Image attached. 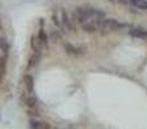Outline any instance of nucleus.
<instances>
[{
  "instance_id": "nucleus-11",
  "label": "nucleus",
  "mask_w": 147,
  "mask_h": 129,
  "mask_svg": "<svg viewBox=\"0 0 147 129\" xmlns=\"http://www.w3.org/2000/svg\"><path fill=\"white\" fill-rule=\"evenodd\" d=\"M38 38H39V40H40L41 44H44V45H45V44H48V34H47L43 28H40V30H39Z\"/></svg>"
},
{
  "instance_id": "nucleus-8",
  "label": "nucleus",
  "mask_w": 147,
  "mask_h": 129,
  "mask_svg": "<svg viewBox=\"0 0 147 129\" xmlns=\"http://www.w3.org/2000/svg\"><path fill=\"white\" fill-rule=\"evenodd\" d=\"M30 128H32V129H41V128H49V125H47L45 123L39 122V120L31 119L30 120Z\"/></svg>"
},
{
  "instance_id": "nucleus-12",
  "label": "nucleus",
  "mask_w": 147,
  "mask_h": 129,
  "mask_svg": "<svg viewBox=\"0 0 147 129\" xmlns=\"http://www.w3.org/2000/svg\"><path fill=\"white\" fill-rule=\"evenodd\" d=\"M39 59H40V52H35V53L31 56V58H30V63H28V67H34L35 65H38V62H39Z\"/></svg>"
},
{
  "instance_id": "nucleus-1",
  "label": "nucleus",
  "mask_w": 147,
  "mask_h": 129,
  "mask_svg": "<svg viewBox=\"0 0 147 129\" xmlns=\"http://www.w3.org/2000/svg\"><path fill=\"white\" fill-rule=\"evenodd\" d=\"M123 27H125V25L119 23V21L115 18H105L101 23L99 30H102L103 32H111V31H117Z\"/></svg>"
},
{
  "instance_id": "nucleus-16",
  "label": "nucleus",
  "mask_w": 147,
  "mask_h": 129,
  "mask_svg": "<svg viewBox=\"0 0 147 129\" xmlns=\"http://www.w3.org/2000/svg\"><path fill=\"white\" fill-rule=\"evenodd\" d=\"M130 1V4H133V5H137L138 3H140V0H129Z\"/></svg>"
},
{
  "instance_id": "nucleus-17",
  "label": "nucleus",
  "mask_w": 147,
  "mask_h": 129,
  "mask_svg": "<svg viewBox=\"0 0 147 129\" xmlns=\"http://www.w3.org/2000/svg\"><path fill=\"white\" fill-rule=\"evenodd\" d=\"M0 30H1V22H0Z\"/></svg>"
},
{
  "instance_id": "nucleus-6",
  "label": "nucleus",
  "mask_w": 147,
  "mask_h": 129,
  "mask_svg": "<svg viewBox=\"0 0 147 129\" xmlns=\"http://www.w3.org/2000/svg\"><path fill=\"white\" fill-rule=\"evenodd\" d=\"M40 47H41V43L39 40V38L36 35H32L31 36V48H32V51L40 52Z\"/></svg>"
},
{
  "instance_id": "nucleus-2",
  "label": "nucleus",
  "mask_w": 147,
  "mask_h": 129,
  "mask_svg": "<svg viewBox=\"0 0 147 129\" xmlns=\"http://www.w3.org/2000/svg\"><path fill=\"white\" fill-rule=\"evenodd\" d=\"M61 16H62V25H63V27L66 28V30H69V31H74L72 22H71V20H70L69 14H67V12H66L65 9H62Z\"/></svg>"
},
{
  "instance_id": "nucleus-3",
  "label": "nucleus",
  "mask_w": 147,
  "mask_h": 129,
  "mask_svg": "<svg viewBox=\"0 0 147 129\" xmlns=\"http://www.w3.org/2000/svg\"><path fill=\"white\" fill-rule=\"evenodd\" d=\"M129 35L137 39H145L147 40V31L143 28H129Z\"/></svg>"
},
{
  "instance_id": "nucleus-5",
  "label": "nucleus",
  "mask_w": 147,
  "mask_h": 129,
  "mask_svg": "<svg viewBox=\"0 0 147 129\" xmlns=\"http://www.w3.org/2000/svg\"><path fill=\"white\" fill-rule=\"evenodd\" d=\"M36 97L34 96V93H28L25 98V105L28 107V109H34L36 106Z\"/></svg>"
},
{
  "instance_id": "nucleus-7",
  "label": "nucleus",
  "mask_w": 147,
  "mask_h": 129,
  "mask_svg": "<svg viewBox=\"0 0 147 129\" xmlns=\"http://www.w3.org/2000/svg\"><path fill=\"white\" fill-rule=\"evenodd\" d=\"M9 41L7 40V38H4V36H0V51L3 52V53H8L9 52Z\"/></svg>"
},
{
  "instance_id": "nucleus-9",
  "label": "nucleus",
  "mask_w": 147,
  "mask_h": 129,
  "mask_svg": "<svg viewBox=\"0 0 147 129\" xmlns=\"http://www.w3.org/2000/svg\"><path fill=\"white\" fill-rule=\"evenodd\" d=\"M63 48H65V51H66V53L72 54V56H76V54L80 53L79 49L76 48V47H74L72 44H63Z\"/></svg>"
},
{
  "instance_id": "nucleus-10",
  "label": "nucleus",
  "mask_w": 147,
  "mask_h": 129,
  "mask_svg": "<svg viewBox=\"0 0 147 129\" xmlns=\"http://www.w3.org/2000/svg\"><path fill=\"white\" fill-rule=\"evenodd\" d=\"M5 71H7V61L4 57H0V81L5 76Z\"/></svg>"
},
{
  "instance_id": "nucleus-15",
  "label": "nucleus",
  "mask_w": 147,
  "mask_h": 129,
  "mask_svg": "<svg viewBox=\"0 0 147 129\" xmlns=\"http://www.w3.org/2000/svg\"><path fill=\"white\" fill-rule=\"evenodd\" d=\"M115 1L121 3V4H128V1H129V0H115Z\"/></svg>"
},
{
  "instance_id": "nucleus-13",
  "label": "nucleus",
  "mask_w": 147,
  "mask_h": 129,
  "mask_svg": "<svg viewBox=\"0 0 147 129\" xmlns=\"http://www.w3.org/2000/svg\"><path fill=\"white\" fill-rule=\"evenodd\" d=\"M52 20H53V23L57 26V27H61L62 26V22L59 21L58 16H57V12H53V14H52Z\"/></svg>"
},
{
  "instance_id": "nucleus-14",
  "label": "nucleus",
  "mask_w": 147,
  "mask_h": 129,
  "mask_svg": "<svg viewBox=\"0 0 147 129\" xmlns=\"http://www.w3.org/2000/svg\"><path fill=\"white\" fill-rule=\"evenodd\" d=\"M137 7L141 10H147V0H140V3L137 4Z\"/></svg>"
},
{
  "instance_id": "nucleus-4",
  "label": "nucleus",
  "mask_w": 147,
  "mask_h": 129,
  "mask_svg": "<svg viewBox=\"0 0 147 129\" xmlns=\"http://www.w3.org/2000/svg\"><path fill=\"white\" fill-rule=\"evenodd\" d=\"M23 80H25V86L27 93H34V78L31 75H25Z\"/></svg>"
}]
</instances>
